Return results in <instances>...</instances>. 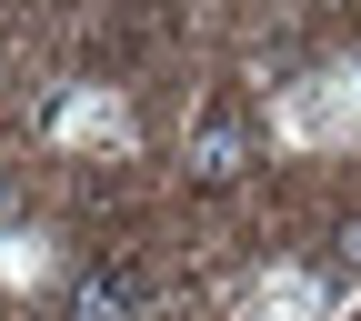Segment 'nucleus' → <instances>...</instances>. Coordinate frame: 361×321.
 Segmentation results:
<instances>
[{
  "label": "nucleus",
  "instance_id": "3",
  "mask_svg": "<svg viewBox=\"0 0 361 321\" xmlns=\"http://www.w3.org/2000/svg\"><path fill=\"white\" fill-rule=\"evenodd\" d=\"M322 291H361V221H341L322 251Z\"/></svg>",
  "mask_w": 361,
  "mask_h": 321
},
{
  "label": "nucleus",
  "instance_id": "4",
  "mask_svg": "<svg viewBox=\"0 0 361 321\" xmlns=\"http://www.w3.org/2000/svg\"><path fill=\"white\" fill-rule=\"evenodd\" d=\"M0 231H20V181L0 171Z\"/></svg>",
  "mask_w": 361,
  "mask_h": 321
},
{
  "label": "nucleus",
  "instance_id": "2",
  "mask_svg": "<svg viewBox=\"0 0 361 321\" xmlns=\"http://www.w3.org/2000/svg\"><path fill=\"white\" fill-rule=\"evenodd\" d=\"M141 311V271H90L71 281V321H130Z\"/></svg>",
  "mask_w": 361,
  "mask_h": 321
},
{
  "label": "nucleus",
  "instance_id": "1",
  "mask_svg": "<svg viewBox=\"0 0 361 321\" xmlns=\"http://www.w3.org/2000/svg\"><path fill=\"white\" fill-rule=\"evenodd\" d=\"M251 161H261V131H251L231 101H221V111L191 131V181H201V191H221V181H241Z\"/></svg>",
  "mask_w": 361,
  "mask_h": 321
}]
</instances>
